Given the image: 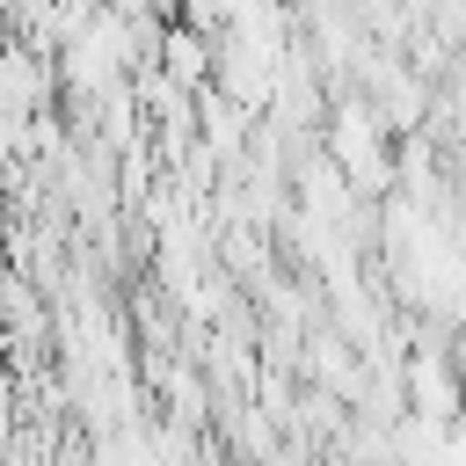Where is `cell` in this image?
I'll return each instance as SVG.
<instances>
[{"label":"cell","instance_id":"cell-1","mask_svg":"<svg viewBox=\"0 0 466 466\" xmlns=\"http://www.w3.org/2000/svg\"><path fill=\"white\" fill-rule=\"evenodd\" d=\"M408 408L430 422L466 415V371L451 364V350H408Z\"/></svg>","mask_w":466,"mask_h":466},{"label":"cell","instance_id":"cell-2","mask_svg":"<svg viewBox=\"0 0 466 466\" xmlns=\"http://www.w3.org/2000/svg\"><path fill=\"white\" fill-rule=\"evenodd\" d=\"M211 51H218V44H211L204 29L167 22V36H160V73H167V80H182V87L197 95V87H211Z\"/></svg>","mask_w":466,"mask_h":466}]
</instances>
